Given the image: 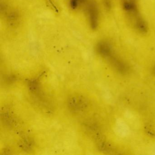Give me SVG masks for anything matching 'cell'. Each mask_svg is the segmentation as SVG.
<instances>
[{"label": "cell", "instance_id": "cell-1", "mask_svg": "<svg viewBox=\"0 0 155 155\" xmlns=\"http://www.w3.org/2000/svg\"><path fill=\"white\" fill-rule=\"evenodd\" d=\"M122 7L130 25L140 33L147 31V25L139 10L137 0H122Z\"/></svg>", "mask_w": 155, "mask_h": 155}, {"label": "cell", "instance_id": "cell-2", "mask_svg": "<svg viewBox=\"0 0 155 155\" xmlns=\"http://www.w3.org/2000/svg\"><path fill=\"white\" fill-rule=\"evenodd\" d=\"M67 105L71 111L77 113L83 112L87 107V100L81 94H72L68 98Z\"/></svg>", "mask_w": 155, "mask_h": 155}, {"label": "cell", "instance_id": "cell-3", "mask_svg": "<svg viewBox=\"0 0 155 155\" xmlns=\"http://www.w3.org/2000/svg\"><path fill=\"white\" fill-rule=\"evenodd\" d=\"M87 10L90 24L93 30L97 28L99 22V11L97 4L93 0H89L87 3Z\"/></svg>", "mask_w": 155, "mask_h": 155}, {"label": "cell", "instance_id": "cell-4", "mask_svg": "<svg viewBox=\"0 0 155 155\" xmlns=\"http://www.w3.org/2000/svg\"><path fill=\"white\" fill-rule=\"evenodd\" d=\"M81 0H71L70 6L71 8L75 9L78 8Z\"/></svg>", "mask_w": 155, "mask_h": 155}, {"label": "cell", "instance_id": "cell-5", "mask_svg": "<svg viewBox=\"0 0 155 155\" xmlns=\"http://www.w3.org/2000/svg\"><path fill=\"white\" fill-rule=\"evenodd\" d=\"M104 3L106 8L107 9L110 8V0H104Z\"/></svg>", "mask_w": 155, "mask_h": 155}]
</instances>
